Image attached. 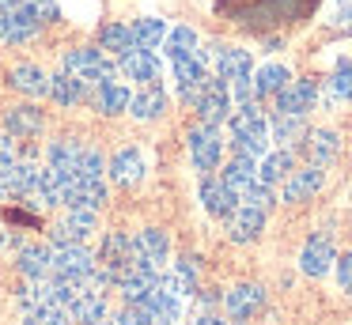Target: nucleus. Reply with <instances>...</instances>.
<instances>
[{
	"label": "nucleus",
	"mask_w": 352,
	"mask_h": 325,
	"mask_svg": "<svg viewBox=\"0 0 352 325\" xmlns=\"http://www.w3.org/2000/svg\"><path fill=\"white\" fill-rule=\"evenodd\" d=\"M318 8V0H216V12L228 15L231 23L246 30H265L273 27H292V23H303L307 15Z\"/></svg>",
	"instance_id": "1"
},
{
	"label": "nucleus",
	"mask_w": 352,
	"mask_h": 325,
	"mask_svg": "<svg viewBox=\"0 0 352 325\" xmlns=\"http://www.w3.org/2000/svg\"><path fill=\"white\" fill-rule=\"evenodd\" d=\"M228 125H231V148H235V155L261 159L269 151V121L258 110V102H243L228 117Z\"/></svg>",
	"instance_id": "2"
},
{
	"label": "nucleus",
	"mask_w": 352,
	"mask_h": 325,
	"mask_svg": "<svg viewBox=\"0 0 352 325\" xmlns=\"http://www.w3.org/2000/svg\"><path fill=\"white\" fill-rule=\"evenodd\" d=\"M193 110H197V117L205 121V125H216V128H220L223 121L231 117V110H235L231 83L220 80V76H208L205 87L197 91V98H193Z\"/></svg>",
	"instance_id": "3"
},
{
	"label": "nucleus",
	"mask_w": 352,
	"mask_h": 325,
	"mask_svg": "<svg viewBox=\"0 0 352 325\" xmlns=\"http://www.w3.org/2000/svg\"><path fill=\"white\" fill-rule=\"evenodd\" d=\"M65 72L84 80V87L99 80H118V60L102 49H69L65 53Z\"/></svg>",
	"instance_id": "4"
},
{
	"label": "nucleus",
	"mask_w": 352,
	"mask_h": 325,
	"mask_svg": "<svg viewBox=\"0 0 352 325\" xmlns=\"http://www.w3.org/2000/svg\"><path fill=\"white\" fill-rule=\"evenodd\" d=\"M190 159L193 166H197L201 174L216 170L223 159V140H220V128L216 125H205V121H197V125L190 128Z\"/></svg>",
	"instance_id": "5"
},
{
	"label": "nucleus",
	"mask_w": 352,
	"mask_h": 325,
	"mask_svg": "<svg viewBox=\"0 0 352 325\" xmlns=\"http://www.w3.org/2000/svg\"><path fill=\"white\" fill-rule=\"evenodd\" d=\"M170 65H175L178 98L193 106V98H197V91L205 87V80H208V49H193L190 57H182V60H170Z\"/></svg>",
	"instance_id": "6"
},
{
	"label": "nucleus",
	"mask_w": 352,
	"mask_h": 325,
	"mask_svg": "<svg viewBox=\"0 0 352 325\" xmlns=\"http://www.w3.org/2000/svg\"><path fill=\"white\" fill-rule=\"evenodd\" d=\"M337 261V246L333 238H329L326 231H314L311 238L303 242V254H299V269H303V276H326L329 269H333Z\"/></svg>",
	"instance_id": "7"
},
{
	"label": "nucleus",
	"mask_w": 352,
	"mask_h": 325,
	"mask_svg": "<svg viewBox=\"0 0 352 325\" xmlns=\"http://www.w3.org/2000/svg\"><path fill=\"white\" fill-rule=\"evenodd\" d=\"M299 151L311 166H329L341 155V136L333 128H307L303 140H299Z\"/></svg>",
	"instance_id": "8"
},
{
	"label": "nucleus",
	"mask_w": 352,
	"mask_h": 325,
	"mask_svg": "<svg viewBox=\"0 0 352 325\" xmlns=\"http://www.w3.org/2000/svg\"><path fill=\"white\" fill-rule=\"evenodd\" d=\"M208 57H212V65H216V76L220 80H228V83H235V80H246V76L254 72V60H250V49H239V45H208Z\"/></svg>",
	"instance_id": "9"
},
{
	"label": "nucleus",
	"mask_w": 352,
	"mask_h": 325,
	"mask_svg": "<svg viewBox=\"0 0 352 325\" xmlns=\"http://www.w3.org/2000/svg\"><path fill=\"white\" fill-rule=\"evenodd\" d=\"M95 272V257L87 246L72 242V246H57L54 249V276H69V280H91Z\"/></svg>",
	"instance_id": "10"
},
{
	"label": "nucleus",
	"mask_w": 352,
	"mask_h": 325,
	"mask_svg": "<svg viewBox=\"0 0 352 325\" xmlns=\"http://www.w3.org/2000/svg\"><path fill=\"white\" fill-rule=\"evenodd\" d=\"M129 98H133L129 87L118 83V80H99V83L87 87V102H91L99 113H107V117H118V113L129 110Z\"/></svg>",
	"instance_id": "11"
},
{
	"label": "nucleus",
	"mask_w": 352,
	"mask_h": 325,
	"mask_svg": "<svg viewBox=\"0 0 352 325\" xmlns=\"http://www.w3.org/2000/svg\"><path fill=\"white\" fill-rule=\"evenodd\" d=\"M276 106L273 110L276 113H311L314 106H318V83L314 80H296V83H288L284 91H276Z\"/></svg>",
	"instance_id": "12"
},
{
	"label": "nucleus",
	"mask_w": 352,
	"mask_h": 325,
	"mask_svg": "<svg viewBox=\"0 0 352 325\" xmlns=\"http://www.w3.org/2000/svg\"><path fill=\"white\" fill-rule=\"evenodd\" d=\"M223 306H228L231 322L243 325L246 317H254L261 306H265V287H261V284H239V287H231V291L223 295Z\"/></svg>",
	"instance_id": "13"
},
{
	"label": "nucleus",
	"mask_w": 352,
	"mask_h": 325,
	"mask_svg": "<svg viewBox=\"0 0 352 325\" xmlns=\"http://www.w3.org/2000/svg\"><path fill=\"white\" fill-rule=\"evenodd\" d=\"M322 186H326V170L307 163L303 170H292L288 178H284V193H280V197H284L288 204H303V201H311V197L318 193Z\"/></svg>",
	"instance_id": "14"
},
{
	"label": "nucleus",
	"mask_w": 352,
	"mask_h": 325,
	"mask_svg": "<svg viewBox=\"0 0 352 325\" xmlns=\"http://www.w3.org/2000/svg\"><path fill=\"white\" fill-rule=\"evenodd\" d=\"M107 174L118 181V186H140L144 174H148V163H144V155H140L137 148H122V151H114V155L107 159Z\"/></svg>",
	"instance_id": "15"
},
{
	"label": "nucleus",
	"mask_w": 352,
	"mask_h": 325,
	"mask_svg": "<svg viewBox=\"0 0 352 325\" xmlns=\"http://www.w3.org/2000/svg\"><path fill=\"white\" fill-rule=\"evenodd\" d=\"M69 322L76 325H95V322H107V291L102 287H91L87 284L84 291L72 299L69 306Z\"/></svg>",
	"instance_id": "16"
},
{
	"label": "nucleus",
	"mask_w": 352,
	"mask_h": 325,
	"mask_svg": "<svg viewBox=\"0 0 352 325\" xmlns=\"http://www.w3.org/2000/svg\"><path fill=\"white\" fill-rule=\"evenodd\" d=\"M118 68H122L125 80L144 83V87H152L160 80V57L152 49H129L125 57H118Z\"/></svg>",
	"instance_id": "17"
},
{
	"label": "nucleus",
	"mask_w": 352,
	"mask_h": 325,
	"mask_svg": "<svg viewBox=\"0 0 352 325\" xmlns=\"http://www.w3.org/2000/svg\"><path fill=\"white\" fill-rule=\"evenodd\" d=\"M42 128H46V117H42V110L31 106V102L12 106V110L4 113V133L16 136V140H31V136H38Z\"/></svg>",
	"instance_id": "18"
},
{
	"label": "nucleus",
	"mask_w": 352,
	"mask_h": 325,
	"mask_svg": "<svg viewBox=\"0 0 352 325\" xmlns=\"http://www.w3.org/2000/svg\"><path fill=\"white\" fill-rule=\"evenodd\" d=\"M42 30V19H38V12H34L31 4H19L16 12L8 15V23H4V34H0V42H8V45H23V42H31L34 34Z\"/></svg>",
	"instance_id": "19"
},
{
	"label": "nucleus",
	"mask_w": 352,
	"mask_h": 325,
	"mask_svg": "<svg viewBox=\"0 0 352 325\" xmlns=\"http://www.w3.org/2000/svg\"><path fill=\"white\" fill-rule=\"evenodd\" d=\"M265 231V212L261 208H250V204H235V212L228 216V234L231 242H254L258 234Z\"/></svg>",
	"instance_id": "20"
},
{
	"label": "nucleus",
	"mask_w": 352,
	"mask_h": 325,
	"mask_svg": "<svg viewBox=\"0 0 352 325\" xmlns=\"http://www.w3.org/2000/svg\"><path fill=\"white\" fill-rule=\"evenodd\" d=\"M19 272L27 280H50L54 276V249L50 246H38V242H27L19 246Z\"/></svg>",
	"instance_id": "21"
},
{
	"label": "nucleus",
	"mask_w": 352,
	"mask_h": 325,
	"mask_svg": "<svg viewBox=\"0 0 352 325\" xmlns=\"http://www.w3.org/2000/svg\"><path fill=\"white\" fill-rule=\"evenodd\" d=\"M201 204H205V212H208V216L228 219L231 212H235L239 197L231 193V189L223 186L220 178H208V174H205V181H201Z\"/></svg>",
	"instance_id": "22"
},
{
	"label": "nucleus",
	"mask_w": 352,
	"mask_h": 325,
	"mask_svg": "<svg viewBox=\"0 0 352 325\" xmlns=\"http://www.w3.org/2000/svg\"><path fill=\"white\" fill-rule=\"evenodd\" d=\"M133 254L163 269V265H167V257H170V238H167V231H160V227H144V231L133 238Z\"/></svg>",
	"instance_id": "23"
},
{
	"label": "nucleus",
	"mask_w": 352,
	"mask_h": 325,
	"mask_svg": "<svg viewBox=\"0 0 352 325\" xmlns=\"http://www.w3.org/2000/svg\"><path fill=\"white\" fill-rule=\"evenodd\" d=\"M352 98V60H337L333 76L318 87V102L322 106H337Z\"/></svg>",
	"instance_id": "24"
},
{
	"label": "nucleus",
	"mask_w": 352,
	"mask_h": 325,
	"mask_svg": "<svg viewBox=\"0 0 352 325\" xmlns=\"http://www.w3.org/2000/svg\"><path fill=\"white\" fill-rule=\"evenodd\" d=\"M110 201V189H107V181L102 178H80L76 174V181H72V193H69V208H95L99 212L102 204Z\"/></svg>",
	"instance_id": "25"
},
{
	"label": "nucleus",
	"mask_w": 352,
	"mask_h": 325,
	"mask_svg": "<svg viewBox=\"0 0 352 325\" xmlns=\"http://www.w3.org/2000/svg\"><path fill=\"white\" fill-rule=\"evenodd\" d=\"M292 170H296V155H292V148L265 151V155L258 159V181H265V186H276V181H284Z\"/></svg>",
	"instance_id": "26"
},
{
	"label": "nucleus",
	"mask_w": 352,
	"mask_h": 325,
	"mask_svg": "<svg viewBox=\"0 0 352 325\" xmlns=\"http://www.w3.org/2000/svg\"><path fill=\"white\" fill-rule=\"evenodd\" d=\"M50 98L57 106H65V110H72V106H80L87 98V87L72 72H57V76H50Z\"/></svg>",
	"instance_id": "27"
},
{
	"label": "nucleus",
	"mask_w": 352,
	"mask_h": 325,
	"mask_svg": "<svg viewBox=\"0 0 352 325\" xmlns=\"http://www.w3.org/2000/svg\"><path fill=\"white\" fill-rule=\"evenodd\" d=\"M129 257H133V238H129V234H122V231H110L107 238H102V254H99V261H95V265H102V269H110L118 276V269L129 265Z\"/></svg>",
	"instance_id": "28"
},
{
	"label": "nucleus",
	"mask_w": 352,
	"mask_h": 325,
	"mask_svg": "<svg viewBox=\"0 0 352 325\" xmlns=\"http://www.w3.org/2000/svg\"><path fill=\"white\" fill-rule=\"evenodd\" d=\"M307 133V117L303 113H273V121H269V140H276L280 148H292V144H299Z\"/></svg>",
	"instance_id": "29"
},
{
	"label": "nucleus",
	"mask_w": 352,
	"mask_h": 325,
	"mask_svg": "<svg viewBox=\"0 0 352 325\" xmlns=\"http://www.w3.org/2000/svg\"><path fill=\"white\" fill-rule=\"evenodd\" d=\"M8 83H12L16 91H23L27 98H42V95H50V76L42 72L38 65H19V68H12Z\"/></svg>",
	"instance_id": "30"
},
{
	"label": "nucleus",
	"mask_w": 352,
	"mask_h": 325,
	"mask_svg": "<svg viewBox=\"0 0 352 325\" xmlns=\"http://www.w3.org/2000/svg\"><path fill=\"white\" fill-rule=\"evenodd\" d=\"M254 178H258V159H250V155H235L228 166H223V174H220V181L235 197H243V189L250 186Z\"/></svg>",
	"instance_id": "31"
},
{
	"label": "nucleus",
	"mask_w": 352,
	"mask_h": 325,
	"mask_svg": "<svg viewBox=\"0 0 352 325\" xmlns=\"http://www.w3.org/2000/svg\"><path fill=\"white\" fill-rule=\"evenodd\" d=\"M99 49L110 53V57H125L129 49H137V42H133V27H125V23H107V27L99 30Z\"/></svg>",
	"instance_id": "32"
},
{
	"label": "nucleus",
	"mask_w": 352,
	"mask_h": 325,
	"mask_svg": "<svg viewBox=\"0 0 352 325\" xmlns=\"http://www.w3.org/2000/svg\"><path fill=\"white\" fill-rule=\"evenodd\" d=\"M250 80H254V95L258 98H273L276 91H284L292 83V72L284 65H261Z\"/></svg>",
	"instance_id": "33"
},
{
	"label": "nucleus",
	"mask_w": 352,
	"mask_h": 325,
	"mask_svg": "<svg viewBox=\"0 0 352 325\" xmlns=\"http://www.w3.org/2000/svg\"><path fill=\"white\" fill-rule=\"evenodd\" d=\"M163 110H167V95H163L160 87H144L140 95H133L129 98V113L137 121H155V117H163Z\"/></svg>",
	"instance_id": "34"
},
{
	"label": "nucleus",
	"mask_w": 352,
	"mask_h": 325,
	"mask_svg": "<svg viewBox=\"0 0 352 325\" xmlns=\"http://www.w3.org/2000/svg\"><path fill=\"white\" fill-rule=\"evenodd\" d=\"M80 151H84V144H80V140H72V136H65V140L50 144V151H46L50 170H76Z\"/></svg>",
	"instance_id": "35"
},
{
	"label": "nucleus",
	"mask_w": 352,
	"mask_h": 325,
	"mask_svg": "<svg viewBox=\"0 0 352 325\" xmlns=\"http://www.w3.org/2000/svg\"><path fill=\"white\" fill-rule=\"evenodd\" d=\"M193 49H197V30H193V27H175V30H167V38H163V53H167L170 60L190 57Z\"/></svg>",
	"instance_id": "36"
},
{
	"label": "nucleus",
	"mask_w": 352,
	"mask_h": 325,
	"mask_svg": "<svg viewBox=\"0 0 352 325\" xmlns=\"http://www.w3.org/2000/svg\"><path fill=\"white\" fill-rule=\"evenodd\" d=\"M163 38H167V23L163 19H137L133 23V42H137V49H160Z\"/></svg>",
	"instance_id": "37"
},
{
	"label": "nucleus",
	"mask_w": 352,
	"mask_h": 325,
	"mask_svg": "<svg viewBox=\"0 0 352 325\" xmlns=\"http://www.w3.org/2000/svg\"><path fill=\"white\" fill-rule=\"evenodd\" d=\"M16 302H19V310H23V314L46 306V302H50V280H31L27 287H19Z\"/></svg>",
	"instance_id": "38"
},
{
	"label": "nucleus",
	"mask_w": 352,
	"mask_h": 325,
	"mask_svg": "<svg viewBox=\"0 0 352 325\" xmlns=\"http://www.w3.org/2000/svg\"><path fill=\"white\" fill-rule=\"evenodd\" d=\"M65 223L72 227V234H76V242H84V238H91L95 234V227H99V212L95 208H69V219Z\"/></svg>",
	"instance_id": "39"
},
{
	"label": "nucleus",
	"mask_w": 352,
	"mask_h": 325,
	"mask_svg": "<svg viewBox=\"0 0 352 325\" xmlns=\"http://www.w3.org/2000/svg\"><path fill=\"white\" fill-rule=\"evenodd\" d=\"M239 204H250V208L273 212V204H276V193H273V186H265V181H258V178H254L250 186L243 189V197H239Z\"/></svg>",
	"instance_id": "40"
},
{
	"label": "nucleus",
	"mask_w": 352,
	"mask_h": 325,
	"mask_svg": "<svg viewBox=\"0 0 352 325\" xmlns=\"http://www.w3.org/2000/svg\"><path fill=\"white\" fill-rule=\"evenodd\" d=\"M23 325H69V310L57 306V302H46V306L31 310L23 317Z\"/></svg>",
	"instance_id": "41"
},
{
	"label": "nucleus",
	"mask_w": 352,
	"mask_h": 325,
	"mask_svg": "<svg viewBox=\"0 0 352 325\" xmlns=\"http://www.w3.org/2000/svg\"><path fill=\"white\" fill-rule=\"evenodd\" d=\"M76 174H80V178H102V174H107V159H102V151L99 148H84V151H80Z\"/></svg>",
	"instance_id": "42"
},
{
	"label": "nucleus",
	"mask_w": 352,
	"mask_h": 325,
	"mask_svg": "<svg viewBox=\"0 0 352 325\" xmlns=\"http://www.w3.org/2000/svg\"><path fill=\"white\" fill-rule=\"evenodd\" d=\"M333 27L341 34H352V0H333Z\"/></svg>",
	"instance_id": "43"
},
{
	"label": "nucleus",
	"mask_w": 352,
	"mask_h": 325,
	"mask_svg": "<svg viewBox=\"0 0 352 325\" xmlns=\"http://www.w3.org/2000/svg\"><path fill=\"white\" fill-rule=\"evenodd\" d=\"M333 272H337V284L344 287V291H352V254H341L333 261Z\"/></svg>",
	"instance_id": "44"
},
{
	"label": "nucleus",
	"mask_w": 352,
	"mask_h": 325,
	"mask_svg": "<svg viewBox=\"0 0 352 325\" xmlns=\"http://www.w3.org/2000/svg\"><path fill=\"white\" fill-rule=\"evenodd\" d=\"M27 4L38 12L42 23H57V19H61V8H57V0H27Z\"/></svg>",
	"instance_id": "45"
},
{
	"label": "nucleus",
	"mask_w": 352,
	"mask_h": 325,
	"mask_svg": "<svg viewBox=\"0 0 352 325\" xmlns=\"http://www.w3.org/2000/svg\"><path fill=\"white\" fill-rule=\"evenodd\" d=\"M16 159H19V155H16V140H12L8 133H0V174L8 170Z\"/></svg>",
	"instance_id": "46"
},
{
	"label": "nucleus",
	"mask_w": 352,
	"mask_h": 325,
	"mask_svg": "<svg viewBox=\"0 0 352 325\" xmlns=\"http://www.w3.org/2000/svg\"><path fill=\"white\" fill-rule=\"evenodd\" d=\"M114 325H148V314L140 306H133V302H125V310L118 314Z\"/></svg>",
	"instance_id": "47"
},
{
	"label": "nucleus",
	"mask_w": 352,
	"mask_h": 325,
	"mask_svg": "<svg viewBox=\"0 0 352 325\" xmlns=\"http://www.w3.org/2000/svg\"><path fill=\"white\" fill-rule=\"evenodd\" d=\"M50 242H54V246H72V242H76V234H72V227L61 219V223L50 227Z\"/></svg>",
	"instance_id": "48"
},
{
	"label": "nucleus",
	"mask_w": 352,
	"mask_h": 325,
	"mask_svg": "<svg viewBox=\"0 0 352 325\" xmlns=\"http://www.w3.org/2000/svg\"><path fill=\"white\" fill-rule=\"evenodd\" d=\"M190 325H223V322H220V317H216V314H197V317H193Z\"/></svg>",
	"instance_id": "49"
},
{
	"label": "nucleus",
	"mask_w": 352,
	"mask_h": 325,
	"mask_svg": "<svg viewBox=\"0 0 352 325\" xmlns=\"http://www.w3.org/2000/svg\"><path fill=\"white\" fill-rule=\"evenodd\" d=\"M95 325H114V322H95Z\"/></svg>",
	"instance_id": "50"
},
{
	"label": "nucleus",
	"mask_w": 352,
	"mask_h": 325,
	"mask_svg": "<svg viewBox=\"0 0 352 325\" xmlns=\"http://www.w3.org/2000/svg\"><path fill=\"white\" fill-rule=\"evenodd\" d=\"M0 246H4V234H0Z\"/></svg>",
	"instance_id": "51"
}]
</instances>
